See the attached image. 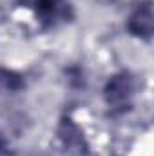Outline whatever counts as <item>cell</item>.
<instances>
[{"instance_id": "obj_3", "label": "cell", "mask_w": 154, "mask_h": 156, "mask_svg": "<svg viewBox=\"0 0 154 156\" xmlns=\"http://www.w3.org/2000/svg\"><path fill=\"white\" fill-rule=\"evenodd\" d=\"M127 29L142 38H151L152 35V5L151 0H145L143 4H140L134 13L129 16V24Z\"/></svg>"}, {"instance_id": "obj_1", "label": "cell", "mask_w": 154, "mask_h": 156, "mask_svg": "<svg viewBox=\"0 0 154 156\" xmlns=\"http://www.w3.org/2000/svg\"><path fill=\"white\" fill-rule=\"evenodd\" d=\"M22 7H27L45 27L56 26L69 16V4L65 0H20Z\"/></svg>"}, {"instance_id": "obj_4", "label": "cell", "mask_w": 154, "mask_h": 156, "mask_svg": "<svg viewBox=\"0 0 154 156\" xmlns=\"http://www.w3.org/2000/svg\"><path fill=\"white\" fill-rule=\"evenodd\" d=\"M0 149H2V142H0Z\"/></svg>"}, {"instance_id": "obj_2", "label": "cell", "mask_w": 154, "mask_h": 156, "mask_svg": "<svg viewBox=\"0 0 154 156\" xmlns=\"http://www.w3.org/2000/svg\"><path fill=\"white\" fill-rule=\"evenodd\" d=\"M105 98L113 109H125L132 98V78L127 73L113 76L105 87Z\"/></svg>"}]
</instances>
